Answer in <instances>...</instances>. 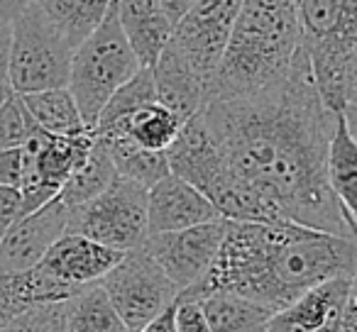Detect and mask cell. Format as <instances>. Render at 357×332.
Instances as JSON below:
<instances>
[{"label":"cell","instance_id":"cell-1","mask_svg":"<svg viewBox=\"0 0 357 332\" xmlns=\"http://www.w3.org/2000/svg\"><path fill=\"white\" fill-rule=\"evenodd\" d=\"M228 176L277 208L279 218L355 237L357 228L328 184V144L337 113L323 105L306 47L289 76L262 93L201 105Z\"/></svg>","mask_w":357,"mask_h":332},{"label":"cell","instance_id":"cell-2","mask_svg":"<svg viewBox=\"0 0 357 332\" xmlns=\"http://www.w3.org/2000/svg\"><path fill=\"white\" fill-rule=\"evenodd\" d=\"M355 274V237L291 220H228V232L206 276L178 296L201 301L228 291L279 313L316 283Z\"/></svg>","mask_w":357,"mask_h":332},{"label":"cell","instance_id":"cell-3","mask_svg":"<svg viewBox=\"0 0 357 332\" xmlns=\"http://www.w3.org/2000/svg\"><path fill=\"white\" fill-rule=\"evenodd\" d=\"M301 47V0H243L206 100L274 88L289 76Z\"/></svg>","mask_w":357,"mask_h":332},{"label":"cell","instance_id":"cell-4","mask_svg":"<svg viewBox=\"0 0 357 332\" xmlns=\"http://www.w3.org/2000/svg\"><path fill=\"white\" fill-rule=\"evenodd\" d=\"M142 69L118 20L115 3L105 20L74 49L69 90L79 103L89 129L96 127L105 103Z\"/></svg>","mask_w":357,"mask_h":332},{"label":"cell","instance_id":"cell-5","mask_svg":"<svg viewBox=\"0 0 357 332\" xmlns=\"http://www.w3.org/2000/svg\"><path fill=\"white\" fill-rule=\"evenodd\" d=\"M74 47L52 25L42 8L30 6L13 20L8 84L20 95L69 86Z\"/></svg>","mask_w":357,"mask_h":332},{"label":"cell","instance_id":"cell-6","mask_svg":"<svg viewBox=\"0 0 357 332\" xmlns=\"http://www.w3.org/2000/svg\"><path fill=\"white\" fill-rule=\"evenodd\" d=\"M147 193L149 189L137 181L115 176L96 198L71 208L66 232L84 235L118 252L142 247L149 237Z\"/></svg>","mask_w":357,"mask_h":332},{"label":"cell","instance_id":"cell-7","mask_svg":"<svg viewBox=\"0 0 357 332\" xmlns=\"http://www.w3.org/2000/svg\"><path fill=\"white\" fill-rule=\"evenodd\" d=\"M98 283L130 332L147 327L178 298V288L144 247L125 252Z\"/></svg>","mask_w":357,"mask_h":332},{"label":"cell","instance_id":"cell-8","mask_svg":"<svg viewBox=\"0 0 357 332\" xmlns=\"http://www.w3.org/2000/svg\"><path fill=\"white\" fill-rule=\"evenodd\" d=\"M240 6L243 0H196V6L174 25L169 45L206 81V88L220 66Z\"/></svg>","mask_w":357,"mask_h":332},{"label":"cell","instance_id":"cell-9","mask_svg":"<svg viewBox=\"0 0 357 332\" xmlns=\"http://www.w3.org/2000/svg\"><path fill=\"white\" fill-rule=\"evenodd\" d=\"M225 232H228V220L215 218L186 230L152 232L144 239L142 247L159 264V269L172 278L178 293H184L206 276Z\"/></svg>","mask_w":357,"mask_h":332},{"label":"cell","instance_id":"cell-10","mask_svg":"<svg viewBox=\"0 0 357 332\" xmlns=\"http://www.w3.org/2000/svg\"><path fill=\"white\" fill-rule=\"evenodd\" d=\"M69 205L56 196L42 208L17 218L0 237V271L15 274L37 267L69 228Z\"/></svg>","mask_w":357,"mask_h":332},{"label":"cell","instance_id":"cell-11","mask_svg":"<svg viewBox=\"0 0 357 332\" xmlns=\"http://www.w3.org/2000/svg\"><path fill=\"white\" fill-rule=\"evenodd\" d=\"M167 159L172 174L194 184L206 196L228 176L220 147L201 110L181 125L176 139L167 147Z\"/></svg>","mask_w":357,"mask_h":332},{"label":"cell","instance_id":"cell-12","mask_svg":"<svg viewBox=\"0 0 357 332\" xmlns=\"http://www.w3.org/2000/svg\"><path fill=\"white\" fill-rule=\"evenodd\" d=\"M352 296V276H333L316 283L291 306L269 317L267 332H337L342 310Z\"/></svg>","mask_w":357,"mask_h":332},{"label":"cell","instance_id":"cell-13","mask_svg":"<svg viewBox=\"0 0 357 332\" xmlns=\"http://www.w3.org/2000/svg\"><path fill=\"white\" fill-rule=\"evenodd\" d=\"M123 254L84 235L64 232L42 257L40 267L66 288L81 291L91 283H98L123 259Z\"/></svg>","mask_w":357,"mask_h":332},{"label":"cell","instance_id":"cell-14","mask_svg":"<svg viewBox=\"0 0 357 332\" xmlns=\"http://www.w3.org/2000/svg\"><path fill=\"white\" fill-rule=\"evenodd\" d=\"M147 215L149 235L186 230L194 228V225L220 218L218 208L211 203L208 196L176 174L164 176L162 181H157L149 189Z\"/></svg>","mask_w":357,"mask_h":332},{"label":"cell","instance_id":"cell-15","mask_svg":"<svg viewBox=\"0 0 357 332\" xmlns=\"http://www.w3.org/2000/svg\"><path fill=\"white\" fill-rule=\"evenodd\" d=\"M115 10L139 64L152 66L174 35V22L162 0H115Z\"/></svg>","mask_w":357,"mask_h":332},{"label":"cell","instance_id":"cell-16","mask_svg":"<svg viewBox=\"0 0 357 332\" xmlns=\"http://www.w3.org/2000/svg\"><path fill=\"white\" fill-rule=\"evenodd\" d=\"M154 86H157V98L178 118L189 120L199 113L206 103V81L189 66V61L178 54L172 45L164 47L159 59L152 66Z\"/></svg>","mask_w":357,"mask_h":332},{"label":"cell","instance_id":"cell-17","mask_svg":"<svg viewBox=\"0 0 357 332\" xmlns=\"http://www.w3.org/2000/svg\"><path fill=\"white\" fill-rule=\"evenodd\" d=\"M186 120L178 118L174 110H169L164 103L152 100L147 105H139V108L130 110V113L120 115V118L110 120L105 125H98L91 132L93 134H123L130 137L132 142L142 144L147 149H159V152H167L169 144L176 139L178 129Z\"/></svg>","mask_w":357,"mask_h":332},{"label":"cell","instance_id":"cell-18","mask_svg":"<svg viewBox=\"0 0 357 332\" xmlns=\"http://www.w3.org/2000/svg\"><path fill=\"white\" fill-rule=\"evenodd\" d=\"M308 61H311V74L316 90L321 95L323 105L331 113H342L347 108L345 95V66L347 54L352 45L335 37H306L303 35Z\"/></svg>","mask_w":357,"mask_h":332},{"label":"cell","instance_id":"cell-19","mask_svg":"<svg viewBox=\"0 0 357 332\" xmlns=\"http://www.w3.org/2000/svg\"><path fill=\"white\" fill-rule=\"evenodd\" d=\"M328 184L340 208L357 228V142L347 129L342 113H337L335 129L328 144Z\"/></svg>","mask_w":357,"mask_h":332},{"label":"cell","instance_id":"cell-20","mask_svg":"<svg viewBox=\"0 0 357 332\" xmlns=\"http://www.w3.org/2000/svg\"><path fill=\"white\" fill-rule=\"evenodd\" d=\"M96 137L108 149L118 176L137 181L144 189H152L157 181H162L164 176L172 174L167 152L147 149L142 144L132 142L130 137H123V134H96Z\"/></svg>","mask_w":357,"mask_h":332},{"label":"cell","instance_id":"cell-21","mask_svg":"<svg viewBox=\"0 0 357 332\" xmlns=\"http://www.w3.org/2000/svg\"><path fill=\"white\" fill-rule=\"evenodd\" d=\"M22 100H25L35 122L45 132L61 134V137H74V134L91 132L84 115L79 110V103L71 95L69 86L37 90V93H25Z\"/></svg>","mask_w":357,"mask_h":332},{"label":"cell","instance_id":"cell-22","mask_svg":"<svg viewBox=\"0 0 357 332\" xmlns=\"http://www.w3.org/2000/svg\"><path fill=\"white\" fill-rule=\"evenodd\" d=\"M201 303H204L211 332H262L269 317L274 315L259 303L228 291L211 293L201 298Z\"/></svg>","mask_w":357,"mask_h":332},{"label":"cell","instance_id":"cell-23","mask_svg":"<svg viewBox=\"0 0 357 332\" xmlns=\"http://www.w3.org/2000/svg\"><path fill=\"white\" fill-rule=\"evenodd\" d=\"M113 3L115 0H37L42 13L74 49L105 20Z\"/></svg>","mask_w":357,"mask_h":332},{"label":"cell","instance_id":"cell-24","mask_svg":"<svg viewBox=\"0 0 357 332\" xmlns=\"http://www.w3.org/2000/svg\"><path fill=\"white\" fill-rule=\"evenodd\" d=\"M301 22L306 37H335L357 42V0H301Z\"/></svg>","mask_w":357,"mask_h":332},{"label":"cell","instance_id":"cell-25","mask_svg":"<svg viewBox=\"0 0 357 332\" xmlns=\"http://www.w3.org/2000/svg\"><path fill=\"white\" fill-rule=\"evenodd\" d=\"M66 332H130L100 283H91L66 301Z\"/></svg>","mask_w":357,"mask_h":332},{"label":"cell","instance_id":"cell-26","mask_svg":"<svg viewBox=\"0 0 357 332\" xmlns=\"http://www.w3.org/2000/svg\"><path fill=\"white\" fill-rule=\"evenodd\" d=\"M115 176H118V171H115L108 149H105V144L93 134V147H91L89 157H86V161L71 174V179L61 186L59 198L64 200L71 210V208H76V205L86 203V200L96 198L100 191L108 189V184Z\"/></svg>","mask_w":357,"mask_h":332},{"label":"cell","instance_id":"cell-27","mask_svg":"<svg viewBox=\"0 0 357 332\" xmlns=\"http://www.w3.org/2000/svg\"><path fill=\"white\" fill-rule=\"evenodd\" d=\"M37 132L40 125L30 115L20 93H13L6 103H0V149L22 147Z\"/></svg>","mask_w":357,"mask_h":332},{"label":"cell","instance_id":"cell-28","mask_svg":"<svg viewBox=\"0 0 357 332\" xmlns=\"http://www.w3.org/2000/svg\"><path fill=\"white\" fill-rule=\"evenodd\" d=\"M0 332H66V301L25 308L8 317Z\"/></svg>","mask_w":357,"mask_h":332},{"label":"cell","instance_id":"cell-29","mask_svg":"<svg viewBox=\"0 0 357 332\" xmlns=\"http://www.w3.org/2000/svg\"><path fill=\"white\" fill-rule=\"evenodd\" d=\"M174 330L176 332H211L204 303L196 298H176L174 306Z\"/></svg>","mask_w":357,"mask_h":332},{"label":"cell","instance_id":"cell-30","mask_svg":"<svg viewBox=\"0 0 357 332\" xmlns=\"http://www.w3.org/2000/svg\"><path fill=\"white\" fill-rule=\"evenodd\" d=\"M22 171H25L22 147L0 149V186H15V189H20Z\"/></svg>","mask_w":357,"mask_h":332},{"label":"cell","instance_id":"cell-31","mask_svg":"<svg viewBox=\"0 0 357 332\" xmlns=\"http://www.w3.org/2000/svg\"><path fill=\"white\" fill-rule=\"evenodd\" d=\"M22 215V191L15 186H0V237Z\"/></svg>","mask_w":357,"mask_h":332},{"label":"cell","instance_id":"cell-32","mask_svg":"<svg viewBox=\"0 0 357 332\" xmlns=\"http://www.w3.org/2000/svg\"><path fill=\"white\" fill-rule=\"evenodd\" d=\"M10 45H13V22L0 17V79L8 81V64H10Z\"/></svg>","mask_w":357,"mask_h":332},{"label":"cell","instance_id":"cell-33","mask_svg":"<svg viewBox=\"0 0 357 332\" xmlns=\"http://www.w3.org/2000/svg\"><path fill=\"white\" fill-rule=\"evenodd\" d=\"M345 95L347 105L357 103V42L352 45L350 54H347V66H345Z\"/></svg>","mask_w":357,"mask_h":332},{"label":"cell","instance_id":"cell-34","mask_svg":"<svg viewBox=\"0 0 357 332\" xmlns=\"http://www.w3.org/2000/svg\"><path fill=\"white\" fill-rule=\"evenodd\" d=\"M37 0H0V17H6V20H15L20 17L22 13L27 10L30 6H35Z\"/></svg>","mask_w":357,"mask_h":332},{"label":"cell","instance_id":"cell-35","mask_svg":"<svg viewBox=\"0 0 357 332\" xmlns=\"http://www.w3.org/2000/svg\"><path fill=\"white\" fill-rule=\"evenodd\" d=\"M194 6H196V0H162V8L167 10L169 20H172L174 25H176Z\"/></svg>","mask_w":357,"mask_h":332},{"label":"cell","instance_id":"cell-36","mask_svg":"<svg viewBox=\"0 0 357 332\" xmlns=\"http://www.w3.org/2000/svg\"><path fill=\"white\" fill-rule=\"evenodd\" d=\"M174 306H176V303H174ZM174 306L167 308L162 315L154 317V320L149 322L147 327H142L139 332H176L174 330Z\"/></svg>","mask_w":357,"mask_h":332},{"label":"cell","instance_id":"cell-37","mask_svg":"<svg viewBox=\"0 0 357 332\" xmlns=\"http://www.w3.org/2000/svg\"><path fill=\"white\" fill-rule=\"evenodd\" d=\"M337 332H357V301H355V296H350L345 310H342Z\"/></svg>","mask_w":357,"mask_h":332},{"label":"cell","instance_id":"cell-38","mask_svg":"<svg viewBox=\"0 0 357 332\" xmlns=\"http://www.w3.org/2000/svg\"><path fill=\"white\" fill-rule=\"evenodd\" d=\"M342 115H345L347 129H350V134L355 137V142H357V103L355 105H347V108L342 110Z\"/></svg>","mask_w":357,"mask_h":332},{"label":"cell","instance_id":"cell-39","mask_svg":"<svg viewBox=\"0 0 357 332\" xmlns=\"http://www.w3.org/2000/svg\"><path fill=\"white\" fill-rule=\"evenodd\" d=\"M13 93H15V90H13V86L8 84L6 79H0V103H6V100L10 98Z\"/></svg>","mask_w":357,"mask_h":332},{"label":"cell","instance_id":"cell-40","mask_svg":"<svg viewBox=\"0 0 357 332\" xmlns=\"http://www.w3.org/2000/svg\"><path fill=\"white\" fill-rule=\"evenodd\" d=\"M352 296H355V301H357V274L352 276Z\"/></svg>","mask_w":357,"mask_h":332},{"label":"cell","instance_id":"cell-41","mask_svg":"<svg viewBox=\"0 0 357 332\" xmlns=\"http://www.w3.org/2000/svg\"><path fill=\"white\" fill-rule=\"evenodd\" d=\"M262 332H267V330H262Z\"/></svg>","mask_w":357,"mask_h":332}]
</instances>
